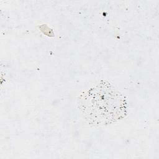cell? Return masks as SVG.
<instances>
[{
  "label": "cell",
  "mask_w": 159,
  "mask_h": 159,
  "mask_svg": "<svg viewBox=\"0 0 159 159\" xmlns=\"http://www.w3.org/2000/svg\"><path fill=\"white\" fill-rule=\"evenodd\" d=\"M78 106L84 118L94 126L115 123L129 111L125 96L106 81L83 91L78 99Z\"/></svg>",
  "instance_id": "obj_1"
}]
</instances>
